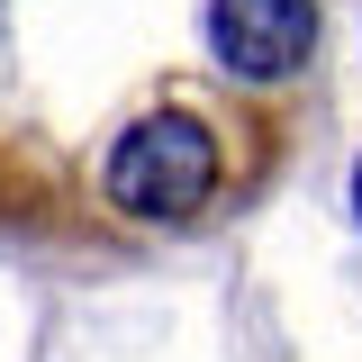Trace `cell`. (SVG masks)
Listing matches in <instances>:
<instances>
[{
  "mask_svg": "<svg viewBox=\"0 0 362 362\" xmlns=\"http://www.w3.org/2000/svg\"><path fill=\"white\" fill-rule=\"evenodd\" d=\"M226 181V145L209 118H190V109H145L127 127L109 136V154H100V199L136 226H181L199 218L209 199H218Z\"/></svg>",
  "mask_w": 362,
  "mask_h": 362,
  "instance_id": "1",
  "label": "cell"
},
{
  "mask_svg": "<svg viewBox=\"0 0 362 362\" xmlns=\"http://www.w3.org/2000/svg\"><path fill=\"white\" fill-rule=\"evenodd\" d=\"M209 54L235 82H290L317 54V0H209Z\"/></svg>",
  "mask_w": 362,
  "mask_h": 362,
  "instance_id": "2",
  "label": "cell"
},
{
  "mask_svg": "<svg viewBox=\"0 0 362 362\" xmlns=\"http://www.w3.org/2000/svg\"><path fill=\"white\" fill-rule=\"evenodd\" d=\"M354 218H362V163H354Z\"/></svg>",
  "mask_w": 362,
  "mask_h": 362,
  "instance_id": "3",
  "label": "cell"
}]
</instances>
